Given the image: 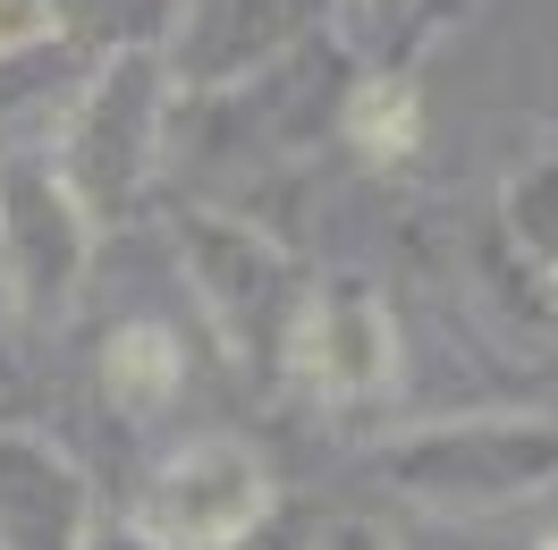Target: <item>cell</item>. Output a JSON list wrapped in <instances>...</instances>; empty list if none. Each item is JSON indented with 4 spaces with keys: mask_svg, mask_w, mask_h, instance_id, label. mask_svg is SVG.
Returning <instances> with one entry per match:
<instances>
[{
    "mask_svg": "<svg viewBox=\"0 0 558 550\" xmlns=\"http://www.w3.org/2000/svg\"><path fill=\"white\" fill-rule=\"evenodd\" d=\"M542 550H558V534H550V542H542Z\"/></svg>",
    "mask_w": 558,
    "mask_h": 550,
    "instance_id": "obj_18",
    "label": "cell"
},
{
    "mask_svg": "<svg viewBox=\"0 0 558 550\" xmlns=\"http://www.w3.org/2000/svg\"><path fill=\"white\" fill-rule=\"evenodd\" d=\"M415 9H423V0H364V17H373V35H381V43H407Z\"/></svg>",
    "mask_w": 558,
    "mask_h": 550,
    "instance_id": "obj_14",
    "label": "cell"
},
{
    "mask_svg": "<svg viewBox=\"0 0 558 550\" xmlns=\"http://www.w3.org/2000/svg\"><path fill=\"white\" fill-rule=\"evenodd\" d=\"M550 313H558V288H550Z\"/></svg>",
    "mask_w": 558,
    "mask_h": 550,
    "instance_id": "obj_17",
    "label": "cell"
},
{
    "mask_svg": "<svg viewBox=\"0 0 558 550\" xmlns=\"http://www.w3.org/2000/svg\"><path fill=\"white\" fill-rule=\"evenodd\" d=\"M339 0H178L170 26H161V69H170V94H229V85H254L263 69H279L296 43L314 35Z\"/></svg>",
    "mask_w": 558,
    "mask_h": 550,
    "instance_id": "obj_6",
    "label": "cell"
},
{
    "mask_svg": "<svg viewBox=\"0 0 558 550\" xmlns=\"http://www.w3.org/2000/svg\"><path fill=\"white\" fill-rule=\"evenodd\" d=\"M161 136H170V69H161V43H119L85 69V94L69 110V136H60V178L85 204L94 238L128 229L153 187H161Z\"/></svg>",
    "mask_w": 558,
    "mask_h": 550,
    "instance_id": "obj_2",
    "label": "cell"
},
{
    "mask_svg": "<svg viewBox=\"0 0 558 550\" xmlns=\"http://www.w3.org/2000/svg\"><path fill=\"white\" fill-rule=\"evenodd\" d=\"M170 254L204 322L220 331V347L238 356L254 381L288 373V347H296V313H305V288L314 272L296 263V246H279L271 229H254L220 204H178L170 212Z\"/></svg>",
    "mask_w": 558,
    "mask_h": 550,
    "instance_id": "obj_1",
    "label": "cell"
},
{
    "mask_svg": "<svg viewBox=\"0 0 558 550\" xmlns=\"http://www.w3.org/2000/svg\"><path fill=\"white\" fill-rule=\"evenodd\" d=\"M271 466L254 441H229V432H204V441H178L153 475H144L136 525L153 550H245L271 516Z\"/></svg>",
    "mask_w": 558,
    "mask_h": 550,
    "instance_id": "obj_5",
    "label": "cell"
},
{
    "mask_svg": "<svg viewBox=\"0 0 558 550\" xmlns=\"http://www.w3.org/2000/svg\"><path fill=\"white\" fill-rule=\"evenodd\" d=\"M94 272V220L69 195L51 153L9 144L0 153V288L26 322H69Z\"/></svg>",
    "mask_w": 558,
    "mask_h": 550,
    "instance_id": "obj_4",
    "label": "cell"
},
{
    "mask_svg": "<svg viewBox=\"0 0 558 550\" xmlns=\"http://www.w3.org/2000/svg\"><path fill=\"white\" fill-rule=\"evenodd\" d=\"M373 475L432 516H490L558 491V415H457L373 457Z\"/></svg>",
    "mask_w": 558,
    "mask_h": 550,
    "instance_id": "obj_3",
    "label": "cell"
},
{
    "mask_svg": "<svg viewBox=\"0 0 558 550\" xmlns=\"http://www.w3.org/2000/svg\"><path fill=\"white\" fill-rule=\"evenodd\" d=\"M499 238L517 254V272L550 297L558 288V153L524 162V170L499 187Z\"/></svg>",
    "mask_w": 558,
    "mask_h": 550,
    "instance_id": "obj_9",
    "label": "cell"
},
{
    "mask_svg": "<svg viewBox=\"0 0 558 550\" xmlns=\"http://www.w3.org/2000/svg\"><path fill=\"white\" fill-rule=\"evenodd\" d=\"M178 381H186V356H178V331L170 322H119L102 339V390L119 407H170Z\"/></svg>",
    "mask_w": 558,
    "mask_h": 550,
    "instance_id": "obj_10",
    "label": "cell"
},
{
    "mask_svg": "<svg viewBox=\"0 0 558 550\" xmlns=\"http://www.w3.org/2000/svg\"><path fill=\"white\" fill-rule=\"evenodd\" d=\"M26 381V364H17V339H9V322H0V398Z\"/></svg>",
    "mask_w": 558,
    "mask_h": 550,
    "instance_id": "obj_16",
    "label": "cell"
},
{
    "mask_svg": "<svg viewBox=\"0 0 558 550\" xmlns=\"http://www.w3.org/2000/svg\"><path fill=\"white\" fill-rule=\"evenodd\" d=\"M348 144L364 153V162H407V153L423 144V94L398 69L364 76V85L348 94Z\"/></svg>",
    "mask_w": 558,
    "mask_h": 550,
    "instance_id": "obj_11",
    "label": "cell"
},
{
    "mask_svg": "<svg viewBox=\"0 0 558 550\" xmlns=\"http://www.w3.org/2000/svg\"><path fill=\"white\" fill-rule=\"evenodd\" d=\"M314 550H398V542H389L373 516H330V525L314 534Z\"/></svg>",
    "mask_w": 558,
    "mask_h": 550,
    "instance_id": "obj_13",
    "label": "cell"
},
{
    "mask_svg": "<svg viewBox=\"0 0 558 550\" xmlns=\"http://www.w3.org/2000/svg\"><path fill=\"white\" fill-rule=\"evenodd\" d=\"M94 475L43 423H0V550H85L94 542Z\"/></svg>",
    "mask_w": 558,
    "mask_h": 550,
    "instance_id": "obj_8",
    "label": "cell"
},
{
    "mask_svg": "<svg viewBox=\"0 0 558 550\" xmlns=\"http://www.w3.org/2000/svg\"><path fill=\"white\" fill-rule=\"evenodd\" d=\"M288 373L314 381L322 398H373L398 381V322H389L373 272H314L305 288V313H296V347H288Z\"/></svg>",
    "mask_w": 558,
    "mask_h": 550,
    "instance_id": "obj_7",
    "label": "cell"
},
{
    "mask_svg": "<svg viewBox=\"0 0 558 550\" xmlns=\"http://www.w3.org/2000/svg\"><path fill=\"white\" fill-rule=\"evenodd\" d=\"M43 43H60L51 0H0V69H9V60H26V51H43Z\"/></svg>",
    "mask_w": 558,
    "mask_h": 550,
    "instance_id": "obj_12",
    "label": "cell"
},
{
    "mask_svg": "<svg viewBox=\"0 0 558 550\" xmlns=\"http://www.w3.org/2000/svg\"><path fill=\"white\" fill-rule=\"evenodd\" d=\"M85 550H153V542H144L136 525H94V542H85Z\"/></svg>",
    "mask_w": 558,
    "mask_h": 550,
    "instance_id": "obj_15",
    "label": "cell"
}]
</instances>
